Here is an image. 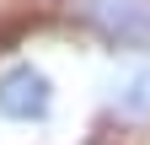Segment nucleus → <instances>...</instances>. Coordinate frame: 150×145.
<instances>
[{"mask_svg": "<svg viewBox=\"0 0 150 145\" xmlns=\"http://www.w3.org/2000/svg\"><path fill=\"white\" fill-rule=\"evenodd\" d=\"M107 107H112V118H118L123 129H145L150 124V54L123 59V70L112 75Z\"/></svg>", "mask_w": 150, "mask_h": 145, "instance_id": "f03ea898", "label": "nucleus"}, {"mask_svg": "<svg viewBox=\"0 0 150 145\" xmlns=\"http://www.w3.org/2000/svg\"><path fill=\"white\" fill-rule=\"evenodd\" d=\"M59 86L38 59H6L0 65V118L6 124H43L54 113Z\"/></svg>", "mask_w": 150, "mask_h": 145, "instance_id": "f257e3e1", "label": "nucleus"}]
</instances>
